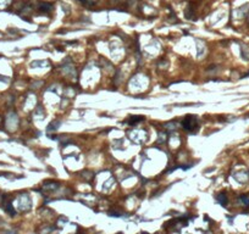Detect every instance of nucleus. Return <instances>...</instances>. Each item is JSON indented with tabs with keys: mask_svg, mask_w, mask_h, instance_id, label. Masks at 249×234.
<instances>
[{
	"mask_svg": "<svg viewBox=\"0 0 249 234\" xmlns=\"http://www.w3.org/2000/svg\"><path fill=\"white\" fill-rule=\"evenodd\" d=\"M182 126H183L184 129L193 132V128H198V118H197V116H192V115L186 116V118L182 122Z\"/></svg>",
	"mask_w": 249,
	"mask_h": 234,
	"instance_id": "obj_1",
	"label": "nucleus"
},
{
	"mask_svg": "<svg viewBox=\"0 0 249 234\" xmlns=\"http://www.w3.org/2000/svg\"><path fill=\"white\" fill-rule=\"evenodd\" d=\"M217 199H219V201L225 206V204L227 202V199H226V196H225V194H220V196H219Z\"/></svg>",
	"mask_w": 249,
	"mask_h": 234,
	"instance_id": "obj_2",
	"label": "nucleus"
}]
</instances>
